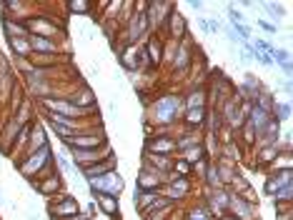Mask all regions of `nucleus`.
<instances>
[{
    "label": "nucleus",
    "instance_id": "obj_1",
    "mask_svg": "<svg viewBox=\"0 0 293 220\" xmlns=\"http://www.w3.org/2000/svg\"><path fill=\"white\" fill-rule=\"evenodd\" d=\"M180 110H183V98L180 95H163L153 103V113H156L158 123H173Z\"/></svg>",
    "mask_w": 293,
    "mask_h": 220
},
{
    "label": "nucleus",
    "instance_id": "obj_2",
    "mask_svg": "<svg viewBox=\"0 0 293 220\" xmlns=\"http://www.w3.org/2000/svg\"><path fill=\"white\" fill-rule=\"evenodd\" d=\"M53 163V155H50V145H45V148L35 150L28 155V160L20 165V173L28 178V180H35V175H38L41 170H48Z\"/></svg>",
    "mask_w": 293,
    "mask_h": 220
},
{
    "label": "nucleus",
    "instance_id": "obj_3",
    "mask_svg": "<svg viewBox=\"0 0 293 220\" xmlns=\"http://www.w3.org/2000/svg\"><path fill=\"white\" fill-rule=\"evenodd\" d=\"M88 185H90V193H103V195L118 198L123 193V178L118 173H105L100 178H90Z\"/></svg>",
    "mask_w": 293,
    "mask_h": 220
},
{
    "label": "nucleus",
    "instance_id": "obj_4",
    "mask_svg": "<svg viewBox=\"0 0 293 220\" xmlns=\"http://www.w3.org/2000/svg\"><path fill=\"white\" fill-rule=\"evenodd\" d=\"M148 33H151V28H148V18H145V10H135V13L130 15L128 25H126L123 40H126L128 45H138Z\"/></svg>",
    "mask_w": 293,
    "mask_h": 220
},
{
    "label": "nucleus",
    "instance_id": "obj_5",
    "mask_svg": "<svg viewBox=\"0 0 293 220\" xmlns=\"http://www.w3.org/2000/svg\"><path fill=\"white\" fill-rule=\"evenodd\" d=\"M68 153L73 158V165H78L81 170L83 168H90V165H95L100 160H105L108 155H113L108 145H100V148H93V150H68Z\"/></svg>",
    "mask_w": 293,
    "mask_h": 220
},
{
    "label": "nucleus",
    "instance_id": "obj_6",
    "mask_svg": "<svg viewBox=\"0 0 293 220\" xmlns=\"http://www.w3.org/2000/svg\"><path fill=\"white\" fill-rule=\"evenodd\" d=\"M170 8H175L173 3H148L145 5V18H148V28L151 30H163L166 28V18L170 15Z\"/></svg>",
    "mask_w": 293,
    "mask_h": 220
},
{
    "label": "nucleus",
    "instance_id": "obj_7",
    "mask_svg": "<svg viewBox=\"0 0 293 220\" xmlns=\"http://www.w3.org/2000/svg\"><path fill=\"white\" fill-rule=\"evenodd\" d=\"M63 143L70 150H93L100 145H108L103 135H93V133H83V135H73V138H63Z\"/></svg>",
    "mask_w": 293,
    "mask_h": 220
},
{
    "label": "nucleus",
    "instance_id": "obj_8",
    "mask_svg": "<svg viewBox=\"0 0 293 220\" xmlns=\"http://www.w3.org/2000/svg\"><path fill=\"white\" fill-rule=\"evenodd\" d=\"M78 213H81L78 200H76V198H68V195L58 198V200L50 205V218H53V220H70L73 215H78Z\"/></svg>",
    "mask_w": 293,
    "mask_h": 220
},
{
    "label": "nucleus",
    "instance_id": "obj_9",
    "mask_svg": "<svg viewBox=\"0 0 293 220\" xmlns=\"http://www.w3.org/2000/svg\"><path fill=\"white\" fill-rule=\"evenodd\" d=\"M228 210H233L231 215L238 218V220H253L255 218V203H251V200H246L236 193L228 195Z\"/></svg>",
    "mask_w": 293,
    "mask_h": 220
},
{
    "label": "nucleus",
    "instance_id": "obj_10",
    "mask_svg": "<svg viewBox=\"0 0 293 220\" xmlns=\"http://www.w3.org/2000/svg\"><path fill=\"white\" fill-rule=\"evenodd\" d=\"M283 185H293V168H283V170H276L268 175L266 180V195H276Z\"/></svg>",
    "mask_w": 293,
    "mask_h": 220
},
{
    "label": "nucleus",
    "instance_id": "obj_11",
    "mask_svg": "<svg viewBox=\"0 0 293 220\" xmlns=\"http://www.w3.org/2000/svg\"><path fill=\"white\" fill-rule=\"evenodd\" d=\"M163 30H168V35L175 40V43H180L183 38H186V30H188V25H186V18H183L178 10H170V15H168V23H166V28Z\"/></svg>",
    "mask_w": 293,
    "mask_h": 220
},
{
    "label": "nucleus",
    "instance_id": "obj_12",
    "mask_svg": "<svg viewBox=\"0 0 293 220\" xmlns=\"http://www.w3.org/2000/svg\"><path fill=\"white\" fill-rule=\"evenodd\" d=\"M161 183H163V175L161 173H156V170L143 165V170L138 173V190H156L158 193Z\"/></svg>",
    "mask_w": 293,
    "mask_h": 220
},
{
    "label": "nucleus",
    "instance_id": "obj_13",
    "mask_svg": "<svg viewBox=\"0 0 293 220\" xmlns=\"http://www.w3.org/2000/svg\"><path fill=\"white\" fill-rule=\"evenodd\" d=\"M116 165H118V160H116L113 155H108L105 160H100V163H95V165H90V168H83V170H78V173H81L85 180H90V178H100V175H105V173H113Z\"/></svg>",
    "mask_w": 293,
    "mask_h": 220
},
{
    "label": "nucleus",
    "instance_id": "obj_14",
    "mask_svg": "<svg viewBox=\"0 0 293 220\" xmlns=\"http://www.w3.org/2000/svg\"><path fill=\"white\" fill-rule=\"evenodd\" d=\"M191 65V48H188V38H183L180 43H175V58H173V70L183 73Z\"/></svg>",
    "mask_w": 293,
    "mask_h": 220
},
{
    "label": "nucleus",
    "instance_id": "obj_15",
    "mask_svg": "<svg viewBox=\"0 0 293 220\" xmlns=\"http://www.w3.org/2000/svg\"><path fill=\"white\" fill-rule=\"evenodd\" d=\"M145 153H153V155H170L175 153V140L168 135H156V140L148 143V150Z\"/></svg>",
    "mask_w": 293,
    "mask_h": 220
},
{
    "label": "nucleus",
    "instance_id": "obj_16",
    "mask_svg": "<svg viewBox=\"0 0 293 220\" xmlns=\"http://www.w3.org/2000/svg\"><path fill=\"white\" fill-rule=\"evenodd\" d=\"M28 43H30V50H33L35 55H55V53H58L55 43H53V40H48V38H38V35H28Z\"/></svg>",
    "mask_w": 293,
    "mask_h": 220
},
{
    "label": "nucleus",
    "instance_id": "obj_17",
    "mask_svg": "<svg viewBox=\"0 0 293 220\" xmlns=\"http://www.w3.org/2000/svg\"><path fill=\"white\" fill-rule=\"evenodd\" d=\"M163 50H166V45H163V38L161 35H151L148 38V48H145V55H148V63L151 65H161V58H163Z\"/></svg>",
    "mask_w": 293,
    "mask_h": 220
},
{
    "label": "nucleus",
    "instance_id": "obj_18",
    "mask_svg": "<svg viewBox=\"0 0 293 220\" xmlns=\"http://www.w3.org/2000/svg\"><path fill=\"white\" fill-rule=\"evenodd\" d=\"M143 160H145V168H151V170H156V173H166V170L173 168L170 155H153V153H145Z\"/></svg>",
    "mask_w": 293,
    "mask_h": 220
},
{
    "label": "nucleus",
    "instance_id": "obj_19",
    "mask_svg": "<svg viewBox=\"0 0 293 220\" xmlns=\"http://www.w3.org/2000/svg\"><path fill=\"white\" fill-rule=\"evenodd\" d=\"M93 195H95V205H98L100 213H105V215H118V210H121L118 198H113V195H103V193H93Z\"/></svg>",
    "mask_w": 293,
    "mask_h": 220
},
{
    "label": "nucleus",
    "instance_id": "obj_20",
    "mask_svg": "<svg viewBox=\"0 0 293 220\" xmlns=\"http://www.w3.org/2000/svg\"><path fill=\"white\" fill-rule=\"evenodd\" d=\"M3 28H5V35H8V40H10V38H28V35H30L28 25H25V23H20V20H10V18H3Z\"/></svg>",
    "mask_w": 293,
    "mask_h": 220
},
{
    "label": "nucleus",
    "instance_id": "obj_21",
    "mask_svg": "<svg viewBox=\"0 0 293 220\" xmlns=\"http://www.w3.org/2000/svg\"><path fill=\"white\" fill-rule=\"evenodd\" d=\"M48 145V135H45V130L35 123V125H30V148H28V153H35V150H41V148H45Z\"/></svg>",
    "mask_w": 293,
    "mask_h": 220
},
{
    "label": "nucleus",
    "instance_id": "obj_22",
    "mask_svg": "<svg viewBox=\"0 0 293 220\" xmlns=\"http://www.w3.org/2000/svg\"><path fill=\"white\" fill-rule=\"evenodd\" d=\"M8 43H10V48H13V53H15V60H25V58L33 55L28 38H10Z\"/></svg>",
    "mask_w": 293,
    "mask_h": 220
},
{
    "label": "nucleus",
    "instance_id": "obj_23",
    "mask_svg": "<svg viewBox=\"0 0 293 220\" xmlns=\"http://www.w3.org/2000/svg\"><path fill=\"white\" fill-rule=\"evenodd\" d=\"M70 103L76 108H95V95L90 93V88H81V90H76V98Z\"/></svg>",
    "mask_w": 293,
    "mask_h": 220
},
{
    "label": "nucleus",
    "instance_id": "obj_24",
    "mask_svg": "<svg viewBox=\"0 0 293 220\" xmlns=\"http://www.w3.org/2000/svg\"><path fill=\"white\" fill-rule=\"evenodd\" d=\"M193 108H206V90H196L186 98V105L183 110H193Z\"/></svg>",
    "mask_w": 293,
    "mask_h": 220
},
{
    "label": "nucleus",
    "instance_id": "obj_25",
    "mask_svg": "<svg viewBox=\"0 0 293 220\" xmlns=\"http://www.w3.org/2000/svg\"><path fill=\"white\" fill-rule=\"evenodd\" d=\"M203 175H206V183H208V188H213V190L223 188V183H221V175H218V168H215V165H208Z\"/></svg>",
    "mask_w": 293,
    "mask_h": 220
},
{
    "label": "nucleus",
    "instance_id": "obj_26",
    "mask_svg": "<svg viewBox=\"0 0 293 220\" xmlns=\"http://www.w3.org/2000/svg\"><path fill=\"white\" fill-rule=\"evenodd\" d=\"M203 155H206V148L203 145H193V148H188V150H183V160L186 163H198V160H203Z\"/></svg>",
    "mask_w": 293,
    "mask_h": 220
},
{
    "label": "nucleus",
    "instance_id": "obj_27",
    "mask_svg": "<svg viewBox=\"0 0 293 220\" xmlns=\"http://www.w3.org/2000/svg\"><path fill=\"white\" fill-rule=\"evenodd\" d=\"M193 145H201V138L196 133H188L186 138L175 140V150H188V148H193Z\"/></svg>",
    "mask_w": 293,
    "mask_h": 220
},
{
    "label": "nucleus",
    "instance_id": "obj_28",
    "mask_svg": "<svg viewBox=\"0 0 293 220\" xmlns=\"http://www.w3.org/2000/svg\"><path fill=\"white\" fill-rule=\"evenodd\" d=\"M263 8H266V15H268L271 20H276V25H278V20L286 15V10H283L281 3H263ZM271 20H268V23H271Z\"/></svg>",
    "mask_w": 293,
    "mask_h": 220
},
{
    "label": "nucleus",
    "instance_id": "obj_29",
    "mask_svg": "<svg viewBox=\"0 0 293 220\" xmlns=\"http://www.w3.org/2000/svg\"><path fill=\"white\" fill-rule=\"evenodd\" d=\"M206 120V108H193V110H186V123L188 125H201Z\"/></svg>",
    "mask_w": 293,
    "mask_h": 220
},
{
    "label": "nucleus",
    "instance_id": "obj_30",
    "mask_svg": "<svg viewBox=\"0 0 293 220\" xmlns=\"http://www.w3.org/2000/svg\"><path fill=\"white\" fill-rule=\"evenodd\" d=\"M58 190H60V178L50 173V178L41 185V193H43V195H50V193H58Z\"/></svg>",
    "mask_w": 293,
    "mask_h": 220
},
{
    "label": "nucleus",
    "instance_id": "obj_31",
    "mask_svg": "<svg viewBox=\"0 0 293 220\" xmlns=\"http://www.w3.org/2000/svg\"><path fill=\"white\" fill-rule=\"evenodd\" d=\"M273 118H276V120H288V118H291V105H288V103H276Z\"/></svg>",
    "mask_w": 293,
    "mask_h": 220
},
{
    "label": "nucleus",
    "instance_id": "obj_32",
    "mask_svg": "<svg viewBox=\"0 0 293 220\" xmlns=\"http://www.w3.org/2000/svg\"><path fill=\"white\" fill-rule=\"evenodd\" d=\"M68 8H70V13H78V15H85V13H90V3H85V0H73V3H68Z\"/></svg>",
    "mask_w": 293,
    "mask_h": 220
},
{
    "label": "nucleus",
    "instance_id": "obj_33",
    "mask_svg": "<svg viewBox=\"0 0 293 220\" xmlns=\"http://www.w3.org/2000/svg\"><path fill=\"white\" fill-rule=\"evenodd\" d=\"M226 15H228L231 25H238V23H246L243 13H241V10H236V5H233V3H228V5H226Z\"/></svg>",
    "mask_w": 293,
    "mask_h": 220
},
{
    "label": "nucleus",
    "instance_id": "obj_34",
    "mask_svg": "<svg viewBox=\"0 0 293 220\" xmlns=\"http://www.w3.org/2000/svg\"><path fill=\"white\" fill-rule=\"evenodd\" d=\"M271 60H273V65H288V63H291V53L276 48V53L271 55Z\"/></svg>",
    "mask_w": 293,
    "mask_h": 220
},
{
    "label": "nucleus",
    "instance_id": "obj_35",
    "mask_svg": "<svg viewBox=\"0 0 293 220\" xmlns=\"http://www.w3.org/2000/svg\"><path fill=\"white\" fill-rule=\"evenodd\" d=\"M186 220H210V215H208L206 208H191L188 215H186Z\"/></svg>",
    "mask_w": 293,
    "mask_h": 220
},
{
    "label": "nucleus",
    "instance_id": "obj_36",
    "mask_svg": "<svg viewBox=\"0 0 293 220\" xmlns=\"http://www.w3.org/2000/svg\"><path fill=\"white\" fill-rule=\"evenodd\" d=\"M55 163L60 165L63 173H76V165H73V160L68 155H55Z\"/></svg>",
    "mask_w": 293,
    "mask_h": 220
},
{
    "label": "nucleus",
    "instance_id": "obj_37",
    "mask_svg": "<svg viewBox=\"0 0 293 220\" xmlns=\"http://www.w3.org/2000/svg\"><path fill=\"white\" fill-rule=\"evenodd\" d=\"M173 168H175V173H173V175H178V178H186V175L191 173V163H186L183 158H178Z\"/></svg>",
    "mask_w": 293,
    "mask_h": 220
},
{
    "label": "nucleus",
    "instance_id": "obj_38",
    "mask_svg": "<svg viewBox=\"0 0 293 220\" xmlns=\"http://www.w3.org/2000/svg\"><path fill=\"white\" fill-rule=\"evenodd\" d=\"M258 25H261L268 35H276V33H278V25H276V23H268L266 18H261V20H258Z\"/></svg>",
    "mask_w": 293,
    "mask_h": 220
},
{
    "label": "nucleus",
    "instance_id": "obj_39",
    "mask_svg": "<svg viewBox=\"0 0 293 220\" xmlns=\"http://www.w3.org/2000/svg\"><path fill=\"white\" fill-rule=\"evenodd\" d=\"M208 30H210V33H221V30H223V23L215 20V18H210V20H208Z\"/></svg>",
    "mask_w": 293,
    "mask_h": 220
},
{
    "label": "nucleus",
    "instance_id": "obj_40",
    "mask_svg": "<svg viewBox=\"0 0 293 220\" xmlns=\"http://www.w3.org/2000/svg\"><path fill=\"white\" fill-rule=\"evenodd\" d=\"M255 60H258L261 65H266V68H271V65H273V60H271L268 55H263V53H258V58H255Z\"/></svg>",
    "mask_w": 293,
    "mask_h": 220
},
{
    "label": "nucleus",
    "instance_id": "obj_41",
    "mask_svg": "<svg viewBox=\"0 0 293 220\" xmlns=\"http://www.w3.org/2000/svg\"><path fill=\"white\" fill-rule=\"evenodd\" d=\"M98 213V205H95V200H90L88 203V210H85V215H95Z\"/></svg>",
    "mask_w": 293,
    "mask_h": 220
},
{
    "label": "nucleus",
    "instance_id": "obj_42",
    "mask_svg": "<svg viewBox=\"0 0 293 220\" xmlns=\"http://www.w3.org/2000/svg\"><path fill=\"white\" fill-rule=\"evenodd\" d=\"M281 73H283L286 78H291V73H293V65H291V63H288V65H281Z\"/></svg>",
    "mask_w": 293,
    "mask_h": 220
},
{
    "label": "nucleus",
    "instance_id": "obj_43",
    "mask_svg": "<svg viewBox=\"0 0 293 220\" xmlns=\"http://www.w3.org/2000/svg\"><path fill=\"white\" fill-rule=\"evenodd\" d=\"M198 28H201L203 33H210V30H208V18H201V20H198Z\"/></svg>",
    "mask_w": 293,
    "mask_h": 220
},
{
    "label": "nucleus",
    "instance_id": "obj_44",
    "mask_svg": "<svg viewBox=\"0 0 293 220\" xmlns=\"http://www.w3.org/2000/svg\"><path fill=\"white\" fill-rule=\"evenodd\" d=\"M188 8H193V10H201V8H203V3H201V0H191V3H188Z\"/></svg>",
    "mask_w": 293,
    "mask_h": 220
},
{
    "label": "nucleus",
    "instance_id": "obj_45",
    "mask_svg": "<svg viewBox=\"0 0 293 220\" xmlns=\"http://www.w3.org/2000/svg\"><path fill=\"white\" fill-rule=\"evenodd\" d=\"M218 220H238V218H233V215H221Z\"/></svg>",
    "mask_w": 293,
    "mask_h": 220
},
{
    "label": "nucleus",
    "instance_id": "obj_46",
    "mask_svg": "<svg viewBox=\"0 0 293 220\" xmlns=\"http://www.w3.org/2000/svg\"><path fill=\"white\" fill-rule=\"evenodd\" d=\"M28 220H38V215H28Z\"/></svg>",
    "mask_w": 293,
    "mask_h": 220
}]
</instances>
